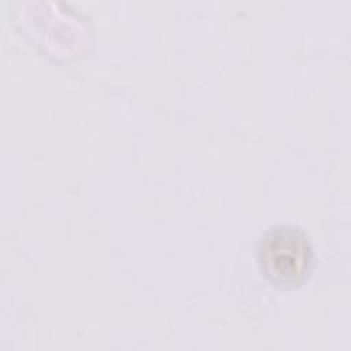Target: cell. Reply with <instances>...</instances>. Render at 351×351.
<instances>
[{
  "mask_svg": "<svg viewBox=\"0 0 351 351\" xmlns=\"http://www.w3.org/2000/svg\"><path fill=\"white\" fill-rule=\"evenodd\" d=\"M313 250L307 234L293 225H276L262 236L258 262L263 276L277 287H298L308 276Z\"/></svg>",
  "mask_w": 351,
  "mask_h": 351,
  "instance_id": "cell-1",
  "label": "cell"
}]
</instances>
